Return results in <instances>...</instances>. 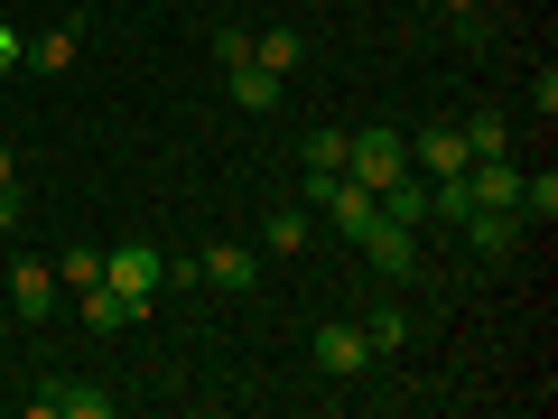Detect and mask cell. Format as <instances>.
<instances>
[{"instance_id": "1", "label": "cell", "mask_w": 558, "mask_h": 419, "mask_svg": "<svg viewBox=\"0 0 558 419\" xmlns=\"http://www.w3.org/2000/svg\"><path fill=\"white\" fill-rule=\"evenodd\" d=\"M400 168H410V140H400V131H344V178H363L381 196Z\"/></svg>"}, {"instance_id": "2", "label": "cell", "mask_w": 558, "mask_h": 419, "mask_svg": "<svg viewBox=\"0 0 558 419\" xmlns=\"http://www.w3.org/2000/svg\"><path fill=\"white\" fill-rule=\"evenodd\" d=\"M102 279H112L121 299L149 308V299L168 289V252H149V242H121V252H102Z\"/></svg>"}, {"instance_id": "3", "label": "cell", "mask_w": 558, "mask_h": 419, "mask_svg": "<svg viewBox=\"0 0 558 419\" xmlns=\"http://www.w3.org/2000/svg\"><path fill=\"white\" fill-rule=\"evenodd\" d=\"M457 234H465V242H475V252H484V261H512V252H521V242H531V224H521V215H512V205H465V215H457Z\"/></svg>"}, {"instance_id": "4", "label": "cell", "mask_w": 558, "mask_h": 419, "mask_svg": "<svg viewBox=\"0 0 558 419\" xmlns=\"http://www.w3.org/2000/svg\"><path fill=\"white\" fill-rule=\"evenodd\" d=\"M354 242H363V261H373L381 279H410V271H418V224H391V215H373Z\"/></svg>"}, {"instance_id": "5", "label": "cell", "mask_w": 558, "mask_h": 419, "mask_svg": "<svg viewBox=\"0 0 558 419\" xmlns=\"http://www.w3.org/2000/svg\"><path fill=\"white\" fill-rule=\"evenodd\" d=\"M317 373H336V382L373 373V345H363V326H344V318H326V326H317Z\"/></svg>"}, {"instance_id": "6", "label": "cell", "mask_w": 558, "mask_h": 419, "mask_svg": "<svg viewBox=\"0 0 558 419\" xmlns=\"http://www.w3.org/2000/svg\"><path fill=\"white\" fill-rule=\"evenodd\" d=\"M410 168H418V178H457V168H465V131H457V121L410 131Z\"/></svg>"}, {"instance_id": "7", "label": "cell", "mask_w": 558, "mask_h": 419, "mask_svg": "<svg viewBox=\"0 0 558 419\" xmlns=\"http://www.w3.org/2000/svg\"><path fill=\"white\" fill-rule=\"evenodd\" d=\"M28 410L38 419H112V392H94V382H47Z\"/></svg>"}, {"instance_id": "8", "label": "cell", "mask_w": 558, "mask_h": 419, "mask_svg": "<svg viewBox=\"0 0 558 419\" xmlns=\"http://www.w3.org/2000/svg\"><path fill=\"white\" fill-rule=\"evenodd\" d=\"M10 308H20V318H47V308H57V261H10Z\"/></svg>"}, {"instance_id": "9", "label": "cell", "mask_w": 558, "mask_h": 419, "mask_svg": "<svg viewBox=\"0 0 558 419\" xmlns=\"http://www.w3.org/2000/svg\"><path fill=\"white\" fill-rule=\"evenodd\" d=\"M75 318L84 326H94V336H121V326H131V318H149V308H140V299H121V289H112V279H94V289H75Z\"/></svg>"}, {"instance_id": "10", "label": "cell", "mask_w": 558, "mask_h": 419, "mask_svg": "<svg viewBox=\"0 0 558 419\" xmlns=\"http://www.w3.org/2000/svg\"><path fill=\"white\" fill-rule=\"evenodd\" d=\"M196 279H205V289H252V279H260V252H252V242H215V252L196 261Z\"/></svg>"}, {"instance_id": "11", "label": "cell", "mask_w": 558, "mask_h": 419, "mask_svg": "<svg viewBox=\"0 0 558 419\" xmlns=\"http://www.w3.org/2000/svg\"><path fill=\"white\" fill-rule=\"evenodd\" d=\"M75 47H84V20H57V28H38V38H28V65H38V75H65V65H75Z\"/></svg>"}, {"instance_id": "12", "label": "cell", "mask_w": 558, "mask_h": 419, "mask_svg": "<svg viewBox=\"0 0 558 419\" xmlns=\"http://www.w3.org/2000/svg\"><path fill=\"white\" fill-rule=\"evenodd\" d=\"M307 242H317V205H279L260 224V252H307Z\"/></svg>"}, {"instance_id": "13", "label": "cell", "mask_w": 558, "mask_h": 419, "mask_svg": "<svg viewBox=\"0 0 558 419\" xmlns=\"http://www.w3.org/2000/svg\"><path fill=\"white\" fill-rule=\"evenodd\" d=\"M252 65H270V75L289 84V75L307 65V38H299V28H260V38H252Z\"/></svg>"}, {"instance_id": "14", "label": "cell", "mask_w": 558, "mask_h": 419, "mask_svg": "<svg viewBox=\"0 0 558 419\" xmlns=\"http://www.w3.org/2000/svg\"><path fill=\"white\" fill-rule=\"evenodd\" d=\"M381 215H391V224H438V215H428V178H418V168H400V178L381 187Z\"/></svg>"}, {"instance_id": "15", "label": "cell", "mask_w": 558, "mask_h": 419, "mask_svg": "<svg viewBox=\"0 0 558 419\" xmlns=\"http://www.w3.org/2000/svg\"><path fill=\"white\" fill-rule=\"evenodd\" d=\"M457 131H465V168H475V159H502V149H512V121H502V112H465Z\"/></svg>"}, {"instance_id": "16", "label": "cell", "mask_w": 558, "mask_h": 419, "mask_svg": "<svg viewBox=\"0 0 558 419\" xmlns=\"http://www.w3.org/2000/svg\"><path fill=\"white\" fill-rule=\"evenodd\" d=\"M279 94H289V84H279L270 65H233V103L242 112H279Z\"/></svg>"}, {"instance_id": "17", "label": "cell", "mask_w": 558, "mask_h": 419, "mask_svg": "<svg viewBox=\"0 0 558 419\" xmlns=\"http://www.w3.org/2000/svg\"><path fill=\"white\" fill-rule=\"evenodd\" d=\"M363 345H373V363L400 355V345H410V318H400V308H373V318H363Z\"/></svg>"}, {"instance_id": "18", "label": "cell", "mask_w": 558, "mask_h": 419, "mask_svg": "<svg viewBox=\"0 0 558 419\" xmlns=\"http://www.w3.org/2000/svg\"><path fill=\"white\" fill-rule=\"evenodd\" d=\"M94 279H102V252H94V242H84V252H65V261H57V289H94Z\"/></svg>"}, {"instance_id": "19", "label": "cell", "mask_w": 558, "mask_h": 419, "mask_svg": "<svg viewBox=\"0 0 558 419\" xmlns=\"http://www.w3.org/2000/svg\"><path fill=\"white\" fill-rule=\"evenodd\" d=\"M307 168H344V131H307Z\"/></svg>"}, {"instance_id": "20", "label": "cell", "mask_w": 558, "mask_h": 419, "mask_svg": "<svg viewBox=\"0 0 558 419\" xmlns=\"http://www.w3.org/2000/svg\"><path fill=\"white\" fill-rule=\"evenodd\" d=\"M215 57L223 65H252V28H215Z\"/></svg>"}, {"instance_id": "21", "label": "cell", "mask_w": 558, "mask_h": 419, "mask_svg": "<svg viewBox=\"0 0 558 419\" xmlns=\"http://www.w3.org/2000/svg\"><path fill=\"white\" fill-rule=\"evenodd\" d=\"M438 10H447V20H457V38H484V20H475L484 0H438Z\"/></svg>"}, {"instance_id": "22", "label": "cell", "mask_w": 558, "mask_h": 419, "mask_svg": "<svg viewBox=\"0 0 558 419\" xmlns=\"http://www.w3.org/2000/svg\"><path fill=\"white\" fill-rule=\"evenodd\" d=\"M28 65V47H20V28H0V75H20Z\"/></svg>"}, {"instance_id": "23", "label": "cell", "mask_w": 558, "mask_h": 419, "mask_svg": "<svg viewBox=\"0 0 558 419\" xmlns=\"http://www.w3.org/2000/svg\"><path fill=\"white\" fill-rule=\"evenodd\" d=\"M0 234H20V187H0Z\"/></svg>"}, {"instance_id": "24", "label": "cell", "mask_w": 558, "mask_h": 419, "mask_svg": "<svg viewBox=\"0 0 558 419\" xmlns=\"http://www.w3.org/2000/svg\"><path fill=\"white\" fill-rule=\"evenodd\" d=\"M0 187H20V159H10V149H0Z\"/></svg>"}]
</instances>
